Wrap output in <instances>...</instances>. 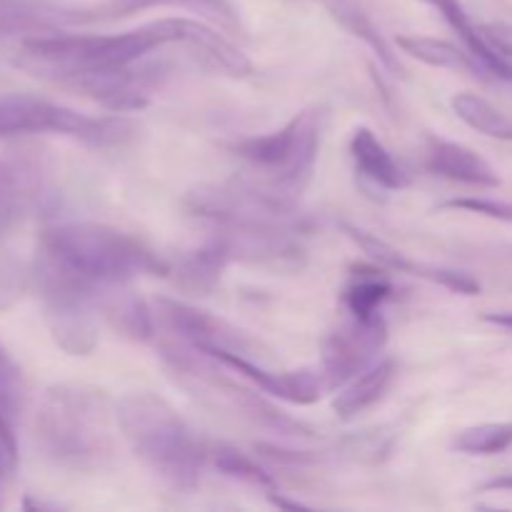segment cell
<instances>
[{
	"instance_id": "1",
	"label": "cell",
	"mask_w": 512,
	"mask_h": 512,
	"mask_svg": "<svg viewBox=\"0 0 512 512\" xmlns=\"http://www.w3.org/2000/svg\"><path fill=\"white\" fill-rule=\"evenodd\" d=\"M118 415L108 393L85 383H58L35 413V445L55 468L95 473L113 463Z\"/></svg>"
},
{
	"instance_id": "2",
	"label": "cell",
	"mask_w": 512,
	"mask_h": 512,
	"mask_svg": "<svg viewBox=\"0 0 512 512\" xmlns=\"http://www.w3.org/2000/svg\"><path fill=\"white\" fill-rule=\"evenodd\" d=\"M185 40V18H163L120 35L45 33L20 43L18 65L53 83L73 85L90 73L125 68L158 48Z\"/></svg>"
},
{
	"instance_id": "3",
	"label": "cell",
	"mask_w": 512,
	"mask_h": 512,
	"mask_svg": "<svg viewBox=\"0 0 512 512\" xmlns=\"http://www.w3.org/2000/svg\"><path fill=\"white\" fill-rule=\"evenodd\" d=\"M118 428L133 453L173 490L193 493L208 463V445L178 410L150 390L115 400Z\"/></svg>"
},
{
	"instance_id": "4",
	"label": "cell",
	"mask_w": 512,
	"mask_h": 512,
	"mask_svg": "<svg viewBox=\"0 0 512 512\" xmlns=\"http://www.w3.org/2000/svg\"><path fill=\"white\" fill-rule=\"evenodd\" d=\"M38 255L100 288L128 285L140 275H170V263L143 240L88 220H65L43 228Z\"/></svg>"
},
{
	"instance_id": "5",
	"label": "cell",
	"mask_w": 512,
	"mask_h": 512,
	"mask_svg": "<svg viewBox=\"0 0 512 512\" xmlns=\"http://www.w3.org/2000/svg\"><path fill=\"white\" fill-rule=\"evenodd\" d=\"M323 120V108H308L280 130L235 140L230 150L263 175V183H255L258 188L273 198L298 205L300 193L313 178Z\"/></svg>"
},
{
	"instance_id": "6",
	"label": "cell",
	"mask_w": 512,
	"mask_h": 512,
	"mask_svg": "<svg viewBox=\"0 0 512 512\" xmlns=\"http://www.w3.org/2000/svg\"><path fill=\"white\" fill-rule=\"evenodd\" d=\"M40 133L65 135L90 148H118L138 135V123L125 115L93 118L35 95L18 93L0 98V138Z\"/></svg>"
},
{
	"instance_id": "7",
	"label": "cell",
	"mask_w": 512,
	"mask_h": 512,
	"mask_svg": "<svg viewBox=\"0 0 512 512\" xmlns=\"http://www.w3.org/2000/svg\"><path fill=\"white\" fill-rule=\"evenodd\" d=\"M33 280L55 343L70 355H90L98 345V298L103 288L35 255Z\"/></svg>"
},
{
	"instance_id": "8",
	"label": "cell",
	"mask_w": 512,
	"mask_h": 512,
	"mask_svg": "<svg viewBox=\"0 0 512 512\" xmlns=\"http://www.w3.org/2000/svg\"><path fill=\"white\" fill-rule=\"evenodd\" d=\"M183 203L190 215L208 220L218 230H303L298 205L273 198L255 183L200 185L185 195Z\"/></svg>"
},
{
	"instance_id": "9",
	"label": "cell",
	"mask_w": 512,
	"mask_h": 512,
	"mask_svg": "<svg viewBox=\"0 0 512 512\" xmlns=\"http://www.w3.org/2000/svg\"><path fill=\"white\" fill-rule=\"evenodd\" d=\"M388 343V323L383 315L353 318L323 340V373L325 388L338 390L370 368L380 350Z\"/></svg>"
},
{
	"instance_id": "10",
	"label": "cell",
	"mask_w": 512,
	"mask_h": 512,
	"mask_svg": "<svg viewBox=\"0 0 512 512\" xmlns=\"http://www.w3.org/2000/svg\"><path fill=\"white\" fill-rule=\"evenodd\" d=\"M155 313H158L160 328L168 330V335L193 345V348L203 350V353L228 350V353L253 358V340H250L243 330L230 325L228 320L218 318V315H210L205 313V310H198L193 308V305L180 303V300L173 298L155 300Z\"/></svg>"
},
{
	"instance_id": "11",
	"label": "cell",
	"mask_w": 512,
	"mask_h": 512,
	"mask_svg": "<svg viewBox=\"0 0 512 512\" xmlns=\"http://www.w3.org/2000/svg\"><path fill=\"white\" fill-rule=\"evenodd\" d=\"M340 228L345 230L350 240L363 248V253L368 255L370 260L380 265L385 270H393V273H403V275H415V278L430 280L435 285H443L448 288L450 293L458 295H478L480 293V283L473 278V275L463 273V270H453V268H440V265H430V263H420V260L408 258L403 250L393 248L390 243H385L383 238L378 235L368 233V230L358 228V225L343 223Z\"/></svg>"
},
{
	"instance_id": "12",
	"label": "cell",
	"mask_w": 512,
	"mask_h": 512,
	"mask_svg": "<svg viewBox=\"0 0 512 512\" xmlns=\"http://www.w3.org/2000/svg\"><path fill=\"white\" fill-rule=\"evenodd\" d=\"M205 355H210V358H215L218 363H223V368L233 370V373H238L240 378L258 385L263 393L285 400V403L313 405L318 403L323 390H328L325 388L323 373H315V370L270 373V370H265L263 365L255 363L253 358H245V355H238V353H228V350H213V353H205Z\"/></svg>"
},
{
	"instance_id": "13",
	"label": "cell",
	"mask_w": 512,
	"mask_h": 512,
	"mask_svg": "<svg viewBox=\"0 0 512 512\" xmlns=\"http://www.w3.org/2000/svg\"><path fill=\"white\" fill-rule=\"evenodd\" d=\"M43 178L30 155L0 153V238L38 205Z\"/></svg>"
},
{
	"instance_id": "14",
	"label": "cell",
	"mask_w": 512,
	"mask_h": 512,
	"mask_svg": "<svg viewBox=\"0 0 512 512\" xmlns=\"http://www.w3.org/2000/svg\"><path fill=\"white\" fill-rule=\"evenodd\" d=\"M153 8H185L203 15L210 23L220 25L228 33H243V23L230 0H105L93 8L78 10V25L100 23V20H118L128 15L145 13Z\"/></svg>"
},
{
	"instance_id": "15",
	"label": "cell",
	"mask_w": 512,
	"mask_h": 512,
	"mask_svg": "<svg viewBox=\"0 0 512 512\" xmlns=\"http://www.w3.org/2000/svg\"><path fill=\"white\" fill-rule=\"evenodd\" d=\"M78 10L50 0H0V38L58 33L78 25Z\"/></svg>"
},
{
	"instance_id": "16",
	"label": "cell",
	"mask_w": 512,
	"mask_h": 512,
	"mask_svg": "<svg viewBox=\"0 0 512 512\" xmlns=\"http://www.w3.org/2000/svg\"><path fill=\"white\" fill-rule=\"evenodd\" d=\"M430 173L443 175L455 183L475 185V188H498L500 175L493 165L480 158L468 145L453 143L443 138H428V158H425Z\"/></svg>"
},
{
	"instance_id": "17",
	"label": "cell",
	"mask_w": 512,
	"mask_h": 512,
	"mask_svg": "<svg viewBox=\"0 0 512 512\" xmlns=\"http://www.w3.org/2000/svg\"><path fill=\"white\" fill-rule=\"evenodd\" d=\"M395 375H398V363L393 358L380 360L378 365H370L363 370V375H355L350 383L338 388V395L333 400V410L340 420H353L368 408H373L388 388L393 385Z\"/></svg>"
},
{
	"instance_id": "18",
	"label": "cell",
	"mask_w": 512,
	"mask_h": 512,
	"mask_svg": "<svg viewBox=\"0 0 512 512\" xmlns=\"http://www.w3.org/2000/svg\"><path fill=\"white\" fill-rule=\"evenodd\" d=\"M98 310L125 338L145 343V340L155 335L153 310L145 305L143 298L125 290V285H108V288H103L98 298Z\"/></svg>"
},
{
	"instance_id": "19",
	"label": "cell",
	"mask_w": 512,
	"mask_h": 512,
	"mask_svg": "<svg viewBox=\"0 0 512 512\" xmlns=\"http://www.w3.org/2000/svg\"><path fill=\"white\" fill-rule=\"evenodd\" d=\"M350 155L360 175L383 190H403L408 185V175L400 168L398 160L390 155L370 128H358L350 138Z\"/></svg>"
},
{
	"instance_id": "20",
	"label": "cell",
	"mask_w": 512,
	"mask_h": 512,
	"mask_svg": "<svg viewBox=\"0 0 512 512\" xmlns=\"http://www.w3.org/2000/svg\"><path fill=\"white\" fill-rule=\"evenodd\" d=\"M318 3L328 10L330 18H333L340 28L348 30L353 38L363 40V43L373 50L375 58L388 68V73L403 75V65H400L398 53H395L393 45L383 38L378 25H375L373 18L365 13L363 5H360L358 0H318Z\"/></svg>"
},
{
	"instance_id": "21",
	"label": "cell",
	"mask_w": 512,
	"mask_h": 512,
	"mask_svg": "<svg viewBox=\"0 0 512 512\" xmlns=\"http://www.w3.org/2000/svg\"><path fill=\"white\" fill-rule=\"evenodd\" d=\"M425 3L433 5V8L443 15L445 23L458 33V38L463 40L465 48L488 68V73L493 75V78L512 80V63L508 58H503V55L485 40V35L480 33V25H475L473 20H470L468 10L463 8L460 0H425Z\"/></svg>"
},
{
	"instance_id": "22",
	"label": "cell",
	"mask_w": 512,
	"mask_h": 512,
	"mask_svg": "<svg viewBox=\"0 0 512 512\" xmlns=\"http://www.w3.org/2000/svg\"><path fill=\"white\" fill-rule=\"evenodd\" d=\"M395 45L405 55H410V58L420 60L425 65H433V68L460 70V73H470L480 80L490 78L488 68L465 45L458 48V45L448 43V40L425 38V35H398Z\"/></svg>"
},
{
	"instance_id": "23",
	"label": "cell",
	"mask_w": 512,
	"mask_h": 512,
	"mask_svg": "<svg viewBox=\"0 0 512 512\" xmlns=\"http://www.w3.org/2000/svg\"><path fill=\"white\" fill-rule=\"evenodd\" d=\"M228 263V250L223 248L220 240L213 238L203 248H195L190 253H185L175 268L170 265V275H173V283L180 290H185V293L205 295L218 285L220 275H223Z\"/></svg>"
},
{
	"instance_id": "24",
	"label": "cell",
	"mask_w": 512,
	"mask_h": 512,
	"mask_svg": "<svg viewBox=\"0 0 512 512\" xmlns=\"http://www.w3.org/2000/svg\"><path fill=\"white\" fill-rule=\"evenodd\" d=\"M393 295V283L380 270L353 273L343 290V305L353 318H373L380 313L385 300Z\"/></svg>"
},
{
	"instance_id": "25",
	"label": "cell",
	"mask_w": 512,
	"mask_h": 512,
	"mask_svg": "<svg viewBox=\"0 0 512 512\" xmlns=\"http://www.w3.org/2000/svg\"><path fill=\"white\" fill-rule=\"evenodd\" d=\"M453 110L465 125H470L478 133L495 140H510L512 143V118L488 103L475 93H460L453 98Z\"/></svg>"
},
{
	"instance_id": "26",
	"label": "cell",
	"mask_w": 512,
	"mask_h": 512,
	"mask_svg": "<svg viewBox=\"0 0 512 512\" xmlns=\"http://www.w3.org/2000/svg\"><path fill=\"white\" fill-rule=\"evenodd\" d=\"M453 448L465 455H500L512 448V423H483L455 435Z\"/></svg>"
},
{
	"instance_id": "27",
	"label": "cell",
	"mask_w": 512,
	"mask_h": 512,
	"mask_svg": "<svg viewBox=\"0 0 512 512\" xmlns=\"http://www.w3.org/2000/svg\"><path fill=\"white\" fill-rule=\"evenodd\" d=\"M18 413H13L10 408L0 405V508L8 500L10 490H13L15 478H18Z\"/></svg>"
},
{
	"instance_id": "28",
	"label": "cell",
	"mask_w": 512,
	"mask_h": 512,
	"mask_svg": "<svg viewBox=\"0 0 512 512\" xmlns=\"http://www.w3.org/2000/svg\"><path fill=\"white\" fill-rule=\"evenodd\" d=\"M213 463H215V468H218L223 475H228V478L243 480V483L255 485V488L268 490V493L278 490L273 475H270L265 468H260V465L255 463L250 455L240 453V450L218 448L213 453Z\"/></svg>"
},
{
	"instance_id": "29",
	"label": "cell",
	"mask_w": 512,
	"mask_h": 512,
	"mask_svg": "<svg viewBox=\"0 0 512 512\" xmlns=\"http://www.w3.org/2000/svg\"><path fill=\"white\" fill-rule=\"evenodd\" d=\"M23 373H20L18 363L10 358L8 350L0 345V405L10 408L13 413L20 415V408H23Z\"/></svg>"
},
{
	"instance_id": "30",
	"label": "cell",
	"mask_w": 512,
	"mask_h": 512,
	"mask_svg": "<svg viewBox=\"0 0 512 512\" xmlns=\"http://www.w3.org/2000/svg\"><path fill=\"white\" fill-rule=\"evenodd\" d=\"M440 210H463V213L485 215L493 220H505L512 223V203L508 200H495V198H450L440 203Z\"/></svg>"
},
{
	"instance_id": "31",
	"label": "cell",
	"mask_w": 512,
	"mask_h": 512,
	"mask_svg": "<svg viewBox=\"0 0 512 512\" xmlns=\"http://www.w3.org/2000/svg\"><path fill=\"white\" fill-rule=\"evenodd\" d=\"M480 33L485 35V40H488L503 58H508L512 63V23H483L480 25Z\"/></svg>"
},
{
	"instance_id": "32",
	"label": "cell",
	"mask_w": 512,
	"mask_h": 512,
	"mask_svg": "<svg viewBox=\"0 0 512 512\" xmlns=\"http://www.w3.org/2000/svg\"><path fill=\"white\" fill-rule=\"evenodd\" d=\"M268 500H270V505H275V508H280V510H310L308 503H300V500L285 498V495H280L278 490L268 493Z\"/></svg>"
},
{
	"instance_id": "33",
	"label": "cell",
	"mask_w": 512,
	"mask_h": 512,
	"mask_svg": "<svg viewBox=\"0 0 512 512\" xmlns=\"http://www.w3.org/2000/svg\"><path fill=\"white\" fill-rule=\"evenodd\" d=\"M480 490H503V493H512V473L508 475H500V478H493V480H485L483 485H480Z\"/></svg>"
},
{
	"instance_id": "34",
	"label": "cell",
	"mask_w": 512,
	"mask_h": 512,
	"mask_svg": "<svg viewBox=\"0 0 512 512\" xmlns=\"http://www.w3.org/2000/svg\"><path fill=\"white\" fill-rule=\"evenodd\" d=\"M483 320L485 323L498 325V328H505L512 333V313H485Z\"/></svg>"
}]
</instances>
